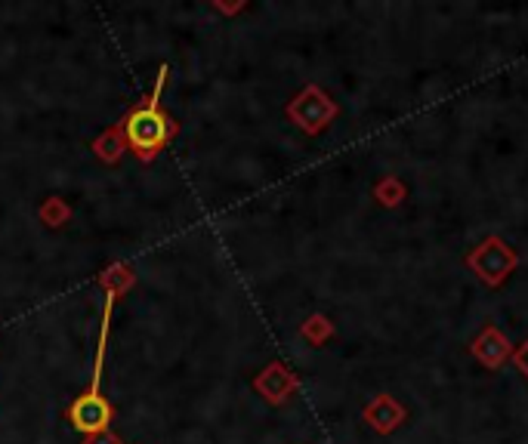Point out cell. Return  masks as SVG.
Returning a JSON list of instances; mask_svg holds the SVG:
<instances>
[{
  "mask_svg": "<svg viewBox=\"0 0 528 444\" xmlns=\"http://www.w3.org/2000/svg\"><path fill=\"white\" fill-rule=\"evenodd\" d=\"M164 84H167V65L158 68V78H155L152 93L143 102H139V105H133L127 115H124V121L118 124L121 133H124L127 148L143 164L155 161L164 152V148L173 142V136H176V121H170L164 111H161V90H164Z\"/></svg>",
  "mask_w": 528,
  "mask_h": 444,
  "instance_id": "cell-1",
  "label": "cell"
},
{
  "mask_svg": "<svg viewBox=\"0 0 528 444\" xmlns=\"http://www.w3.org/2000/svg\"><path fill=\"white\" fill-rule=\"evenodd\" d=\"M112 306H115V296H112V293H105L93 377H90L87 389H84L72 404H68V423H72L78 432H84V438H87V435H96V432H105V429H112V417H115L112 401L102 395V370H105V349H109V321H112Z\"/></svg>",
  "mask_w": 528,
  "mask_h": 444,
  "instance_id": "cell-2",
  "label": "cell"
},
{
  "mask_svg": "<svg viewBox=\"0 0 528 444\" xmlns=\"http://www.w3.org/2000/svg\"><path fill=\"white\" fill-rule=\"evenodd\" d=\"M467 269L488 287H501L516 269H519V253L498 235H488L467 253Z\"/></svg>",
  "mask_w": 528,
  "mask_h": 444,
  "instance_id": "cell-3",
  "label": "cell"
},
{
  "mask_svg": "<svg viewBox=\"0 0 528 444\" xmlns=\"http://www.w3.org/2000/svg\"><path fill=\"white\" fill-rule=\"evenodd\" d=\"M285 111H288V118H291L303 133L319 136V133H325V130L337 121L340 105H337L322 87L309 84V87H303V90L288 102Z\"/></svg>",
  "mask_w": 528,
  "mask_h": 444,
  "instance_id": "cell-4",
  "label": "cell"
},
{
  "mask_svg": "<svg viewBox=\"0 0 528 444\" xmlns=\"http://www.w3.org/2000/svg\"><path fill=\"white\" fill-rule=\"evenodd\" d=\"M470 355L488 370H501L507 361H513V343L504 337L495 324H488V327L479 330V337L470 343Z\"/></svg>",
  "mask_w": 528,
  "mask_h": 444,
  "instance_id": "cell-5",
  "label": "cell"
},
{
  "mask_svg": "<svg viewBox=\"0 0 528 444\" xmlns=\"http://www.w3.org/2000/svg\"><path fill=\"white\" fill-rule=\"evenodd\" d=\"M362 420H365L377 435H390V432H396V429L408 420V411L399 404L396 395L380 392V395H374V398L365 404Z\"/></svg>",
  "mask_w": 528,
  "mask_h": 444,
  "instance_id": "cell-6",
  "label": "cell"
},
{
  "mask_svg": "<svg viewBox=\"0 0 528 444\" xmlns=\"http://www.w3.org/2000/svg\"><path fill=\"white\" fill-rule=\"evenodd\" d=\"M257 392L269 401V404H281V401H288L297 389H300V380L294 377V370H288L285 364H278L272 361L263 374L254 380Z\"/></svg>",
  "mask_w": 528,
  "mask_h": 444,
  "instance_id": "cell-7",
  "label": "cell"
},
{
  "mask_svg": "<svg viewBox=\"0 0 528 444\" xmlns=\"http://www.w3.org/2000/svg\"><path fill=\"white\" fill-rule=\"evenodd\" d=\"M405 195H408V189H405V182L399 176H383L374 185V198H377L380 207H390L393 210V207H399L405 201Z\"/></svg>",
  "mask_w": 528,
  "mask_h": 444,
  "instance_id": "cell-8",
  "label": "cell"
},
{
  "mask_svg": "<svg viewBox=\"0 0 528 444\" xmlns=\"http://www.w3.org/2000/svg\"><path fill=\"white\" fill-rule=\"evenodd\" d=\"M300 337L309 343V346H325L331 337H334V324L325 318V315H309L300 327Z\"/></svg>",
  "mask_w": 528,
  "mask_h": 444,
  "instance_id": "cell-9",
  "label": "cell"
},
{
  "mask_svg": "<svg viewBox=\"0 0 528 444\" xmlns=\"http://www.w3.org/2000/svg\"><path fill=\"white\" fill-rule=\"evenodd\" d=\"M124 133H121V127H115V130H109V133H102L96 142H93V152L102 158V161H109V164H115L121 155H124Z\"/></svg>",
  "mask_w": 528,
  "mask_h": 444,
  "instance_id": "cell-10",
  "label": "cell"
},
{
  "mask_svg": "<svg viewBox=\"0 0 528 444\" xmlns=\"http://www.w3.org/2000/svg\"><path fill=\"white\" fill-rule=\"evenodd\" d=\"M41 216H44V222H47V226H62V222H65V216H68V207H65L59 198H50V201L44 204Z\"/></svg>",
  "mask_w": 528,
  "mask_h": 444,
  "instance_id": "cell-11",
  "label": "cell"
},
{
  "mask_svg": "<svg viewBox=\"0 0 528 444\" xmlns=\"http://www.w3.org/2000/svg\"><path fill=\"white\" fill-rule=\"evenodd\" d=\"M84 444H124L112 429H105V432H96V435H87Z\"/></svg>",
  "mask_w": 528,
  "mask_h": 444,
  "instance_id": "cell-12",
  "label": "cell"
},
{
  "mask_svg": "<svg viewBox=\"0 0 528 444\" xmlns=\"http://www.w3.org/2000/svg\"><path fill=\"white\" fill-rule=\"evenodd\" d=\"M513 364L522 370V377L528 380V340H525L519 349H513Z\"/></svg>",
  "mask_w": 528,
  "mask_h": 444,
  "instance_id": "cell-13",
  "label": "cell"
}]
</instances>
